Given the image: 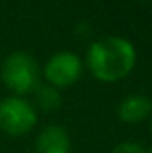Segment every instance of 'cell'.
I'll return each mask as SVG.
<instances>
[{
  "label": "cell",
  "mask_w": 152,
  "mask_h": 153,
  "mask_svg": "<svg viewBox=\"0 0 152 153\" xmlns=\"http://www.w3.org/2000/svg\"><path fill=\"white\" fill-rule=\"evenodd\" d=\"M2 80L16 94H27L38 87V62L27 52L11 53L2 64Z\"/></svg>",
  "instance_id": "2"
},
{
  "label": "cell",
  "mask_w": 152,
  "mask_h": 153,
  "mask_svg": "<svg viewBox=\"0 0 152 153\" xmlns=\"http://www.w3.org/2000/svg\"><path fill=\"white\" fill-rule=\"evenodd\" d=\"M82 73V61L74 52H57L45 64V78L54 87H68Z\"/></svg>",
  "instance_id": "4"
},
{
  "label": "cell",
  "mask_w": 152,
  "mask_h": 153,
  "mask_svg": "<svg viewBox=\"0 0 152 153\" xmlns=\"http://www.w3.org/2000/svg\"><path fill=\"white\" fill-rule=\"evenodd\" d=\"M147 153H152V148H150V150H147Z\"/></svg>",
  "instance_id": "10"
},
{
  "label": "cell",
  "mask_w": 152,
  "mask_h": 153,
  "mask_svg": "<svg viewBox=\"0 0 152 153\" xmlns=\"http://www.w3.org/2000/svg\"><path fill=\"white\" fill-rule=\"evenodd\" d=\"M150 132H152V116H150Z\"/></svg>",
  "instance_id": "9"
},
{
  "label": "cell",
  "mask_w": 152,
  "mask_h": 153,
  "mask_svg": "<svg viewBox=\"0 0 152 153\" xmlns=\"http://www.w3.org/2000/svg\"><path fill=\"white\" fill-rule=\"evenodd\" d=\"M86 66L102 82H118L136 66V48L122 36H104L90 45Z\"/></svg>",
  "instance_id": "1"
},
{
  "label": "cell",
  "mask_w": 152,
  "mask_h": 153,
  "mask_svg": "<svg viewBox=\"0 0 152 153\" xmlns=\"http://www.w3.org/2000/svg\"><path fill=\"white\" fill-rule=\"evenodd\" d=\"M116 112L123 123H140L152 116V100L145 94H129L120 100Z\"/></svg>",
  "instance_id": "5"
},
{
  "label": "cell",
  "mask_w": 152,
  "mask_h": 153,
  "mask_svg": "<svg viewBox=\"0 0 152 153\" xmlns=\"http://www.w3.org/2000/svg\"><path fill=\"white\" fill-rule=\"evenodd\" d=\"M70 135L59 125H50L43 128L36 139V153H70Z\"/></svg>",
  "instance_id": "6"
},
{
  "label": "cell",
  "mask_w": 152,
  "mask_h": 153,
  "mask_svg": "<svg viewBox=\"0 0 152 153\" xmlns=\"http://www.w3.org/2000/svg\"><path fill=\"white\" fill-rule=\"evenodd\" d=\"M38 121L36 109L22 96H7L0 100V128L9 135H23L34 128Z\"/></svg>",
  "instance_id": "3"
},
{
  "label": "cell",
  "mask_w": 152,
  "mask_h": 153,
  "mask_svg": "<svg viewBox=\"0 0 152 153\" xmlns=\"http://www.w3.org/2000/svg\"><path fill=\"white\" fill-rule=\"evenodd\" d=\"M36 103L41 111L45 112H52L56 109H59L61 105V93L57 91V87L54 85H39L36 87Z\"/></svg>",
  "instance_id": "7"
},
{
  "label": "cell",
  "mask_w": 152,
  "mask_h": 153,
  "mask_svg": "<svg viewBox=\"0 0 152 153\" xmlns=\"http://www.w3.org/2000/svg\"><path fill=\"white\" fill-rule=\"evenodd\" d=\"M111 153H147V150L140 144V143H134V141H123L120 144H116Z\"/></svg>",
  "instance_id": "8"
}]
</instances>
